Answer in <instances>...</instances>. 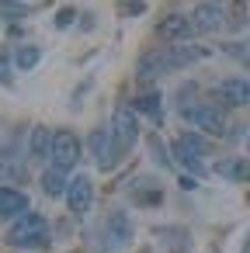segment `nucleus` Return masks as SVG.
<instances>
[{
    "label": "nucleus",
    "mask_w": 250,
    "mask_h": 253,
    "mask_svg": "<svg viewBox=\"0 0 250 253\" xmlns=\"http://www.w3.org/2000/svg\"><path fill=\"white\" fill-rule=\"evenodd\" d=\"M226 49H229V52H233V56H243V63H247V66H250V49H247V52H240V49H243V45H226Z\"/></svg>",
    "instance_id": "23"
},
{
    "label": "nucleus",
    "mask_w": 250,
    "mask_h": 253,
    "mask_svg": "<svg viewBox=\"0 0 250 253\" xmlns=\"http://www.w3.org/2000/svg\"><path fill=\"white\" fill-rule=\"evenodd\" d=\"M111 139H115L118 156L129 153V149L139 142V122H136V111H132L129 104L115 108V115H111Z\"/></svg>",
    "instance_id": "3"
},
{
    "label": "nucleus",
    "mask_w": 250,
    "mask_h": 253,
    "mask_svg": "<svg viewBox=\"0 0 250 253\" xmlns=\"http://www.w3.org/2000/svg\"><path fill=\"white\" fill-rule=\"evenodd\" d=\"M11 63H14V56L0 52V84H11Z\"/></svg>",
    "instance_id": "21"
},
{
    "label": "nucleus",
    "mask_w": 250,
    "mask_h": 253,
    "mask_svg": "<svg viewBox=\"0 0 250 253\" xmlns=\"http://www.w3.org/2000/svg\"><path fill=\"white\" fill-rule=\"evenodd\" d=\"M7 243L18 246V250H39V246H49V222H46V215L25 211V215L11 225Z\"/></svg>",
    "instance_id": "2"
},
{
    "label": "nucleus",
    "mask_w": 250,
    "mask_h": 253,
    "mask_svg": "<svg viewBox=\"0 0 250 253\" xmlns=\"http://www.w3.org/2000/svg\"><path fill=\"white\" fill-rule=\"evenodd\" d=\"M191 35H195V25H191V18L170 14V18L160 25V39H167V42H181V45H184V39H191Z\"/></svg>",
    "instance_id": "13"
},
{
    "label": "nucleus",
    "mask_w": 250,
    "mask_h": 253,
    "mask_svg": "<svg viewBox=\"0 0 250 253\" xmlns=\"http://www.w3.org/2000/svg\"><path fill=\"white\" fill-rule=\"evenodd\" d=\"M66 205H70L73 215H87L91 205H94V180L84 177V173H77L70 180V187H66Z\"/></svg>",
    "instance_id": "8"
},
{
    "label": "nucleus",
    "mask_w": 250,
    "mask_h": 253,
    "mask_svg": "<svg viewBox=\"0 0 250 253\" xmlns=\"http://www.w3.org/2000/svg\"><path fill=\"white\" fill-rule=\"evenodd\" d=\"M46 153H52V132L46 125H35L32 128V160L46 163Z\"/></svg>",
    "instance_id": "16"
},
{
    "label": "nucleus",
    "mask_w": 250,
    "mask_h": 253,
    "mask_svg": "<svg viewBox=\"0 0 250 253\" xmlns=\"http://www.w3.org/2000/svg\"><path fill=\"white\" fill-rule=\"evenodd\" d=\"M101 236H104V250L108 253H118L132 243V218L125 211H111L101 225Z\"/></svg>",
    "instance_id": "5"
},
{
    "label": "nucleus",
    "mask_w": 250,
    "mask_h": 253,
    "mask_svg": "<svg viewBox=\"0 0 250 253\" xmlns=\"http://www.w3.org/2000/svg\"><path fill=\"white\" fill-rule=\"evenodd\" d=\"M181 187L184 191H195V177H181Z\"/></svg>",
    "instance_id": "24"
},
{
    "label": "nucleus",
    "mask_w": 250,
    "mask_h": 253,
    "mask_svg": "<svg viewBox=\"0 0 250 253\" xmlns=\"http://www.w3.org/2000/svg\"><path fill=\"white\" fill-rule=\"evenodd\" d=\"M66 187H70V180H66V170H59V167H49V170L42 173V191H46L49 198H59V194H66Z\"/></svg>",
    "instance_id": "15"
},
{
    "label": "nucleus",
    "mask_w": 250,
    "mask_h": 253,
    "mask_svg": "<svg viewBox=\"0 0 250 253\" xmlns=\"http://www.w3.org/2000/svg\"><path fill=\"white\" fill-rule=\"evenodd\" d=\"M219 101L229 104V108H247L250 104V80L247 77H226L219 87H215Z\"/></svg>",
    "instance_id": "10"
},
{
    "label": "nucleus",
    "mask_w": 250,
    "mask_h": 253,
    "mask_svg": "<svg viewBox=\"0 0 250 253\" xmlns=\"http://www.w3.org/2000/svg\"><path fill=\"white\" fill-rule=\"evenodd\" d=\"M132 108H136V111H143V115H150V118H160V115H163L160 90H150V94H139V97H132Z\"/></svg>",
    "instance_id": "17"
},
{
    "label": "nucleus",
    "mask_w": 250,
    "mask_h": 253,
    "mask_svg": "<svg viewBox=\"0 0 250 253\" xmlns=\"http://www.w3.org/2000/svg\"><path fill=\"white\" fill-rule=\"evenodd\" d=\"M174 160L181 163V167H188L195 177H201L205 173V139L201 135H195V132H181V139L174 142Z\"/></svg>",
    "instance_id": "4"
},
{
    "label": "nucleus",
    "mask_w": 250,
    "mask_h": 253,
    "mask_svg": "<svg viewBox=\"0 0 250 253\" xmlns=\"http://www.w3.org/2000/svg\"><path fill=\"white\" fill-rule=\"evenodd\" d=\"M91 153H94V163L101 170H111L118 163V149H115V139H111V128H94L91 139H87Z\"/></svg>",
    "instance_id": "7"
},
{
    "label": "nucleus",
    "mask_w": 250,
    "mask_h": 253,
    "mask_svg": "<svg viewBox=\"0 0 250 253\" xmlns=\"http://www.w3.org/2000/svg\"><path fill=\"white\" fill-rule=\"evenodd\" d=\"M208 56H212V49H205V45L150 49V52H143L139 63H136V80H139V84H153V80H160V77H167V73H174V70L195 66V63L208 59Z\"/></svg>",
    "instance_id": "1"
},
{
    "label": "nucleus",
    "mask_w": 250,
    "mask_h": 253,
    "mask_svg": "<svg viewBox=\"0 0 250 253\" xmlns=\"http://www.w3.org/2000/svg\"><path fill=\"white\" fill-rule=\"evenodd\" d=\"M243 253H250V236H247V246H243Z\"/></svg>",
    "instance_id": "25"
},
{
    "label": "nucleus",
    "mask_w": 250,
    "mask_h": 253,
    "mask_svg": "<svg viewBox=\"0 0 250 253\" xmlns=\"http://www.w3.org/2000/svg\"><path fill=\"white\" fill-rule=\"evenodd\" d=\"M132 201L150 208V205H160V201H163V194H160V187H153L150 180H139V184L132 187Z\"/></svg>",
    "instance_id": "18"
},
{
    "label": "nucleus",
    "mask_w": 250,
    "mask_h": 253,
    "mask_svg": "<svg viewBox=\"0 0 250 253\" xmlns=\"http://www.w3.org/2000/svg\"><path fill=\"white\" fill-rule=\"evenodd\" d=\"M215 173L233 180V184H243L250 177V160H240V156H229V160H219L215 163Z\"/></svg>",
    "instance_id": "14"
},
{
    "label": "nucleus",
    "mask_w": 250,
    "mask_h": 253,
    "mask_svg": "<svg viewBox=\"0 0 250 253\" xmlns=\"http://www.w3.org/2000/svg\"><path fill=\"white\" fill-rule=\"evenodd\" d=\"M73 18H77V14L66 7V11H59V14H56V25H59V28H70V25H73Z\"/></svg>",
    "instance_id": "22"
},
{
    "label": "nucleus",
    "mask_w": 250,
    "mask_h": 253,
    "mask_svg": "<svg viewBox=\"0 0 250 253\" xmlns=\"http://www.w3.org/2000/svg\"><path fill=\"white\" fill-rule=\"evenodd\" d=\"M222 11L215 7V4H198L195 7V14H191V25H195V32H219L222 28Z\"/></svg>",
    "instance_id": "12"
},
{
    "label": "nucleus",
    "mask_w": 250,
    "mask_h": 253,
    "mask_svg": "<svg viewBox=\"0 0 250 253\" xmlns=\"http://www.w3.org/2000/svg\"><path fill=\"white\" fill-rule=\"evenodd\" d=\"M188 118H191L195 128H201V132H208V135H222V132H226V118H222V111H219L215 104H195V108L188 111Z\"/></svg>",
    "instance_id": "9"
},
{
    "label": "nucleus",
    "mask_w": 250,
    "mask_h": 253,
    "mask_svg": "<svg viewBox=\"0 0 250 253\" xmlns=\"http://www.w3.org/2000/svg\"><path fill=\"white\" fill-rule=\"evenodd\" d=\"M150 153H153V160H156L160 167H170V163H174V156H167V146H163L160 135H150Z\"/></svg>",
    "instance_id": "20"
},
{
    "label": "nucleus",
    "mask_w": 250,
    "mask_h": 253,
    "mask_svg": "<svg viewBox=\"0 0 250 253\" xmlns=\"http://www.w3.org/2000/svg\"><path fill=\"white\" fill-rule=\"evenodd\" d=\"M52 167H59V170H73V163L80 160V139L73 135V132H66V128H59V132H52Z\"/></svg>",
    "instance_id": "6"
},
{
    "label": "nucleus",
    "mask_w": 250,
    "mask_h": 253,
    "mask_svg": "<svg viewBox=\"0 0 250 253\" xmlns=\"http://www.w3.org/2000/svg\"><path fill=\"white\" fill-rule=\"evenodd\" d=\"M39 59H42V49H39V45H21V49L14 52V66H18V70H35Z\"/></svg>",
    "instance_id": "19"
},
{
    "label": "nucleus",
    "mask_w": 250,
    "mask_h": 253,
    "mask_svg": "<svg viewBox=\"0 0 250 253\" xmlns=\"http://www.w3.org/2000/svg\"><path fill=\"white\" fill-rule=\"evenodd\" d=\"M28 211V198L18 187H0V218H21Z\"/></svg>",
    "instance_id": "11"
}]
</instances>
